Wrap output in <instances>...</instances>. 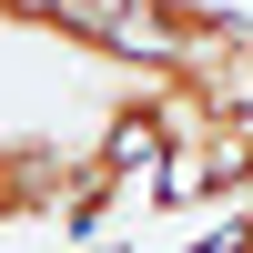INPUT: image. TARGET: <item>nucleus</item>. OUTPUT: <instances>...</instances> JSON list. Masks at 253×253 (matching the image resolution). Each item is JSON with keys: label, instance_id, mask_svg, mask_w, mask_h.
I'll return each instance as SVG.
<instances>
[{"label": "nucleus", "instance_id": "nucleus-1", "mask_svg": "<svg viewBox=\"0 0 253 253\" xmlns=\"http://www.w3.org/2000/svg\"><path fill=\"white\" fill-rule=\"evenodd\" d=\"M182 253H253V203H243L233 223H213V233H193Z\"/></svg>", "mask_w": 253, "mask_h": 253}]
</instances>
